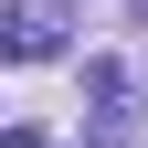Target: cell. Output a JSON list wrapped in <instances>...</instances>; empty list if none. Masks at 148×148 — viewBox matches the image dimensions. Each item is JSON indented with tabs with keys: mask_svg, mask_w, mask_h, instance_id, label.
<instances>
[{
	"mask_svg": "<svg viewBox=\"0 0 148 148\" xmlns=\"http://www.w3.org/2000/svg\"><path fill=\"white\" fill-rule=\"evenodd\" d=\"M42 53H64V11L53 0H21L11 11V64H42Z\"/></svg>",
	"mask_w": 148,
	"mask_h": 148,
	"instance_id": "obj_1",
	"label": "cell"
},
{
	"mask_svg": "<svg viewBox=\"0 0 148 148\" xmlns=\"http://www.w3.org/2000/svg\"><path fill=\"white\" fill-rule=\"evenodd\" d=\"M85 95H95V127L116 138V127H127V64H116V53H95V64H85Z\"/></svg>",
	"mask_w": 148,
	"mask_h": 148,
	"instance_id": "obj_2",
	"label": "cell"
},
{
	"mask_svg": "<svg viewBox=\"0 0 148 148\" xmlns=\"http://www.w3.org/2000/svg\"><path fill=\"white\" fill-rule=\"evenodd\" d=\"M138 32H148V0H138Z\"/></svg>",
	"mask_w": 148,
	"mask_h": 148,
	"instance_id": "obj_3",
	"label": "cell"
}]
</instances>
